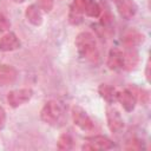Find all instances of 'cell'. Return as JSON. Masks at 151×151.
Listing matches in <instances>:
<instances>
[{
  "label": "cell",
  "instance_id": "obj_25",
  "mask_svg": "<svg viewBox=\"0 0 151 151\" xmlns=\"http://www.w3.org/2000/svg\"><path fill=\"white\" fill-rule=\"evenodd\" d=\"M13 2H15V4H22L25 0H12Z\"/></svg>",
  "mask_w": 151,
  "mask_h": 151
},
{
  "label": "cell",
  "instance_id": "obj_2",
  "mask_svg": "<svg viewBox=\"0 0 151 151\" xmlns=\"http://www.w3.org/2000/svg\"><path fill=\"white\" fill-rule=\"evenodd\" d=\"M61 113H63V109H61L60 103L57 100H48L41 109L40 118L46 124L52 125L59 120Z\"/></svg>",
  "mask_w": 151,
  "mask_h": 151
},
{
  "label": "cell",
  "instance_id": "obj_14",
  "mask_svg": "<svg viewBox=\"0 0 151 151\" xmlns=\"http://www.w3.org/2000/svg\"><path fill=\"white\" fill-rule=\"evenodd\" d=\"M107 66L110 70L117 71L123 68V52L118 48H112L107 55Z\"/></svg>",
  "mask_w": 151,
  "mask_h": 151
},
{
  "label": "cell",
  "instance_id": "obj_23",
  "mask_svg": "<svg viewBox=\"0 0 151 151\" xmlns=\"http://www.w3.org/2000/svg\"><path fill=\"white\" fill-rule=\"evenodd\" d=\"M5 123H6V112H5V110L0 106V130L5 126Z\"/></svg>",
  "mask_w": 151,
  "mask_h": 151
},
{
  "label": "cell",
  "instance_id": "obj_21",
  "mask_svg": "<svg viewBox=\"0 0 151 151\" xmlns=\"http://www.w3.org/2000/svg\"><path fill=\"white\" fill-rule=\"evenodd\" d=\"M9 27H11V22H9V20H8L2 13H0V32L7 31Z\"/></svg>",
  "mask_w": 151,
  "mask_h": 151
},
{
  "label": "cell",
  "instance_id": "obj_24",
  "mask_svg": "<svg viewBox=\"0 0 151 151\" xmlns=\"http://www.w3.org/2000/svg\"><path fill=\"white\" fill-rule=\"evenodd\" d=\"M149 67H150V65H149V63H147V65H146V79L149 80V78H150V76H149Z\"/></svg>",
  "mask_w": 151,
  "mask_h": 151
},
{
  "label": "cell",
  "instance_id": "obj_15",
  "mask_svg": "<svg viewBox=\"0 0 151 151\" xmlns=\"http://www.w3.org/2000/svg\"><path fill=\"white\" fill-rule=\"evenodd\" d=\"M98 91H99L100 97L103 99H105L107 103H112V101H114L117 99V92H116V90L112 86L107 85V84H101L99 86Z\"/></svg>",
  "mask_w": 151,
  "mask_h": 151
},
{
  "label": "cell",
  "instance_id": "obj_20",
  "mask_svg": "<svg viewBox=\"0 0 151 151\" xmlns=\"http://www.w3.org/2000/svg\"><path fill=\"white\" fill-rule=\"evenodd\" d=\"M91 1H92V0H73L72 6L76 7L77 9H79L81 13H84L85 8L87 7V5H88Z\"/></svg>",
  "mask_w": 151,
  "mask_h": 151
},
{
  "label": "cell",
  "instance_id": "obj_13",
  "mask_svg": "<svg viewBox=\"0 0 151 151\" xmlns=\"http://www.w3.org/2000/svg\"><path fill=\"white\" fill-rule=\"evenodd\" d=\"M17 70L9 65H0V85H9L17 79Z\"/></svg>",
  "mask_w": 151,
  "mask_h": 151
},
{
  "label": "cell",
  "instance_id": "obj_4",
  "mask_svg": "<svg viewBox=\"0 0 151 151\" xmlns=\"http://www.w3.org/2000/svg\"><path fill=\"white\" fill-rule=\"evenodd\" d=\"M33 96V91L31 88H18L8 92L7 94V103L12 107H19L27 101L31 100Z\"/></svg>",
  "mask_w": 151,
  "mask_h": 151
},
{
  "label": "cell",
  "instance_id": "obj_12",
  "mask_svg": "<svg viewBox=\"0 0 151 151\" xmlns=\"http://www.w3.org/2000/svg\"><path fill=\"white\" fill-rule=\"evenodd\" d=\"M139 63V54L136 50L130 48L123 53V68L126 71H132L137 67Z\"/></svg>",
  "mask_w": 151,
  "mask_h": 151
},
{
  "label": "cell",
  "instance_id": "obj_8",
  "mask_svg": "<svg viewBox=\"0 0 151 151\" xmlns=\"http://www.w3.org/2000/svg\"><path fill=\"white\" fill-rule=\"evenodd\" d=\"M21 42L19 38L13 32H7L0 38V51L1 52H12L20 48Z\"/></svg>",
  "mask_w": 151,
  "mask_h": 151
},
{
  "label": "cell",
  "instance_id": "obj_6",
  "mask_svg": "<svg viewBox=\"0 0 151 151\" xmlns=\"http://www.w3.org/2000/svg\"><path fill=\"white\" fill-rule=\"evenodd\" d=\"M106 120H107V126L112 132L117 133L124 129V120L119 111L116 110L114 107L106 109Z\"/></svg>",
  "mask_w": 151,
  "mask_h": 151
},
{
  "label": "cell",
  "instance_id": "obj_7",
  "mask_svg": "<svg viewBox=\"0 0 151 151\" xmlns=\"http://www.w3.org/2000/svg\"><path fill=\"white\" fill-rule=\"evenodd\" d=\"M114 5L124 19H131L137 13V5L133 0H114Z\"/></svg>",
  "mask_w": 151,
  "mask_h": 151
},
{
  "label": "cell",
  "instance_id": "obj_22",
  "mask_svg": "<svg viewBox=\"0 0 151 151\" xmlns=\"http://www.w3.org/2000/svg\"><path fill=\"white\" fill-rule=\"evenodd\" d=\"M127 150H138V149H140L142 147V144H140V142L138 140V139H131L130 142H129V144L125 146Z\"/></svg>",
  "mask_w": 151,
  "mask_h": 151
},
{
  "label": "cell",
  "instance_id": "obj_10",
  "mask_svg": "<svg viewBox=\"0 0 151 151\" xmlns=\"http://www.w3.org/2000/svg\"><path fill=\"white\" fill-rule=\"evenodd\" d=\"M122 41L126 47L133 48V47L140 45L144 41V35L140 32L136 31V29H130V31L125 32V34L123 35Z\"/></svg>",
  "mask_w": 151,
  "mask_h": 151
},
{
  "label": "cell",
  "instance_id": "obj_1",
  "mask_svg": "<svg viewBox=\"0 0 151 151\" xmlns=\"http://www.w3.org/2000/svg\"><path fill=\"white\" fill-rule=\"evenodd\" d=\"M76 47L78 53L88 60H97L98 59V51H97V42L94 37L90 32H80L76 38Z\"/></svg>",
  "mask_w": 151,
  "mask_h": 151
},
{
  "label": "cell",
  "instance_id": "obj_11",
  "mask_svg": "<svg viewBox=\"0 0 151 151\" xmlns=\"http://www.w3.org/2000/svg\"><path fill=\"white\" fill-rule=\"evenodd\" d=\"M25 18L26 20L33 26H40L42 24V14L38 6L29 5L25 9Z\"/></svg>",
  "mask_w": 151,
  "mask_h": 151
},
{
  "label": "cell",
  "instance_id": "obj_19",
  "mask_svg": "<svg viewBox=\"0 0 151 151\" xmlns=\"http://www.w3.org/2000/svg\"><path fill=\"white\" fill-rule=\"evenodd\" d=\"M81 12L79 9H77L76 7L71 6V11H70V21L72 24H79L81 21Z\"/></svg>",
  "mask_w": 151,
  "mask_h": 151
},
{
  "label": "cell",
  "instance_id": "obj_18",
  "mask_svg": "<svg viewBox=\"0 0 151 151\" xmlns=\"http://www.w3.org/2000/svg\"><path fill=\"white\" fill-rule=\"evenodd\" d=\"M37 2H38V7L40 8V11L45 13H50L54 6V0H37Z\"/></svg>",
  "mask_w": 151,
  "mask_h": 151
},
{
  "label": "cell",
  "instance_id": "obj_17",
  "mask_svg": "<svg viewBox=\"0 0 151 151\" xmlns=\"http://www.w3.org/2000/svg\"><path fill=\"white\" fill-rule=\"evenodd\" d=\"M100 12H101L100 6H99L96 1H93V0L87 5V7H86L85 11H84V13H85L87 17H91V18H97V17H99V15H100Z\"/></svg>",
  "mask_w": 151,
  "mask_h": 151
},
{
  "label": "cell",
  "instance_id": "obj_5",
  "mask_svg": "<svg viewBox=\"0 0 151 151\" xmlns=\"http://www.w3.org/2000/svg\"><path fill=\"white\" fill-rule=\"evenodd\" d=\"M113 147H114L113 142L105 136H94L92 138H88L87 142L81 146L83 150H92V151L110 150Z\"/></svg>",
  "mask_w": 151,
  "mask_h": 151
},
{
  "label": "cell",
  "instance_id": "obj_9",
  "mask_svg": "<svg viewBox=\"0 0 151 151\" xmlns=\"http://www.w3.org/2000/svg\"><path fill=\"white\" fill-rule=\"evenodd\" d=\"M117 100L122 104V106L127 111H132L136 106V103H137V97L136 94L130 91V90H123L120 92L117 93Z\"/></svg>",
  "mask_w": 151,
  "mask_h": 151
},
{
  "label": "cell",
  "instance_id": "obj_3",
  "mask_svg": "<svg viewBox=\"0 0 151 151\" xmlns=\"http://www.w3.org/2000/svg\"><path fill=\"white\" fill-rule=\"evenodd\" d=\"M72 120L76 126H78L83 131H91L93 129V122L90 118V116L86 113V111L80 106H73L72 111Z\"/></svg>",
  "mask_w": 151,
  "mask_h": 151
},
{
  "label": "cell",
  "instance_id": "obj_16",
  "mask_svg": "<svg viewBox=\"0 0 151 151\" xmlns=\"http://www.w3.org/2000/svg\"><path fill=\"white\" fill-rule=\"evenodd\" d=\"M57 147L59 150H71L73 147V139L71 134L68 133H63L59 136L58 142H57Z\"/></svg>",
  "mask_w": 151,
  "mask_h": 151
}]
</instances>
